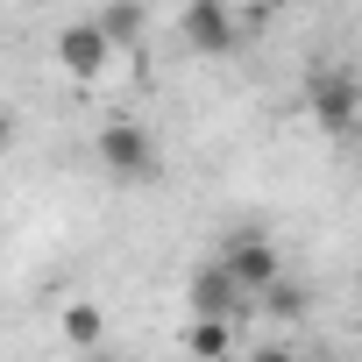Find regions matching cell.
I'll return each mask as SVG.
<instances>
[{
    "instance_id": "cell-1",
    "label": "cell",
    "mask_w": 362,
    "mask_h": 362,
    "mask_svg": "<svg viewBox=\"0 0 362 362\" xmlns=\"http://www.w3.org/2000/svg\"><path fill=\"white\" fill-rule=\"evenodd\" d=\"M177 36H185V50H199V57H228V50L242 43V22H235L228 0H185Z\"/></svg>"
},
{
    "instance_id": "cell-2",
    "label": "cell",
    "mask_w": 362,
    "mask_h": 362,
    "mask_svg": "<svg viewBox=\"0 0 362 362\" xmlns=\"http://www.w3.org/2000/svg\"><path fill=\"white\" fill-rule=\"evenodd\" d=\"M107 57H114V36L100 29V15H86V22H64V29H57V64H64V78L93 86V78L107 71Z\"/></svg>"
},
{
    "instance_id": "cell-3",
    "label": "cell",
    "mask_w": 362,
    "mask_h": 362,
    "mask_svg": "<svg viewBox=\"0 0 362 362\" xmlns=\"http://www.w3.org/2000/svg\"><path fill=\"white\" fill-rule=\"evenodd\" d=\"M185 298H192V313H214V320H242V313L256 305V291L228 270V256L206 263V270H192V291H185Z\"/></svg>"
},
{
    "instance_id": "cell-4",
    "label": "cell",
    "mask_w": 362,
    "mask_h": 362,
    "mask_svg": "<svg viewBox=\"0 0 362 362\" xmlns=\"http://www.w3.org/2000/svg\"><path fill=\"white\" fill-rule=\"evenodd\" d=\"M305 107H313V121H320L327 135H348V128H355V114H362V93H355V78H348V71H313Z\"/></svg>"
},
{
    "instance_id": "cell-5",
    "label": "cell",
    "mask_w": 362,
    "mask_h": 362,
    "mask_svg": "<svg viewBox=\"0 0 362 362\" xmlns=\"http://www.w3.org/2000/svg\"><path fill=\"white\" fill-rule=\"evenodd\" d=\"M100 163H107L114 177H149V170H156L149 128H135V121H114V128H100Z\"/></svg>"
},
{
    "instance_id": "cell-6",
    "label": "cell",
    "mask_w": 362,
    "mask_h": 362,
    "mask_svg": "<svg viewBox=\"0 0 362 362\" xmlns=\"http://www.w3.org/2000/svg\"><path fill=\"white\" fill-rule=\"evenodd\" d=\"M221 256H228V270H235V277H242L249 291H263L270 277H284V263H277V249H270V235H235V242H228Z\"/></svg>"
},
{
    "instance_id": "cell-7",
    "label": "cell",
    "mask_w": 362,
    "mask_h": 362,
    "mask_svg": "<svg viewBox=\"0 0 362 362\" xmlns=\"http://www.w3.org/2000/svg\"><path fill=\"white\" fill-rule=\"evenodd\" d=\"M100 29L114 36V50H135V43H142V8H135V0H107V8H100Z\"/></svg>"
},
{
    "instance_id": "cell-8",
    "label": "cell",
    "mask_w": 362,
    "mask_h": 362,
    "mask_svg": "<svg viewBox=\"0 0 362 362\" xmlns=\"http://www.w3.org/2000/svg\"><path fill=\"white\" fill-rule=\"evenodd\" d=\"M256 305H263L270 320H298V313H305V284H291V277H270V284L256 291Z\"/></svg>"
},
{
    "instance_id": "cell-9",
    "label": "cell",
    "mask_w": 362,
    "mask_h": 362,
    "mask_svg": "<svg viewBox=\"0 0 362 362\" xmlns=\"http://www.w3.org/2000/svg\"><path fill=\"white\" fill-rule=\"evenodd\" d=\"M228 341H235V320L192 313V334H185V348H192V355H228Z\"/></svg>"
},
{
    "instance_id": "cell-10",
    "label": "cell",
    "mask_w": 362,
    "mask_h": 362,
    "mask_svg": "<svg viewBox=\"0 0 362 362\" xmlns=\"http://www.w3.org/2000/svg\"><path fill=\"white\" fill-rule=\"evenodd\" d=\"M107 334V320H100V305H64V341H78V348H93Z\"/></svg>"
},
{
    "instance_id": "cell-11",
    "label": "cell",
    "mask_w": 362,
    "mask_h": 362,
    "mask_svg": "<svg viewBox=\"0 0 362 362\" xmlns=\"http://www.w3.org/2000/svg\"><path fill=\"white\" fill-rule=\"evenodd\" d=\"M8 135H15V121H8V114H0V149H8Z\"/></svg>"
}]
</instances>
